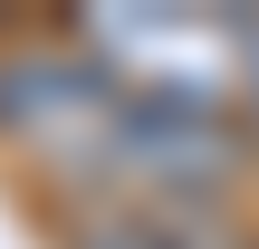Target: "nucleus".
I'll list each match as a JSON object with an SVG mask.
<instances>
[{"label": "nucleus", "mask_w": 259, "mask_h": 249, "mask_svg": "<svg viewBox=\"0 0 259 249\" xmlns=\"http://www.w3.org/2000/svg\"><path fill=\"white\" fill-rule=\"evenodd\" d=\"M240 115H250V134H259V19H250V58H240Z\"/></svg>", "instance_id": "nucleus-4"}, {"label": "nucleus", "mask_w": 259, "mask_h": 249, "mask_svg": "<svg viewBox=\"0 0 259 249\" xmlns=\"http://www.w3.org/2000/svg\"><path fill=\"white\" fill-rule=\"evenodd\" d=\"M135 96L67 38V48H10L0 58V134L48 163V173H77V182H106L115 163V134H125Z\"/></svg>", "instance_id": "nucleus-2"}, {"label": "nucleus", "mask_w": 259, "mask_h": 249, "mask_svg": "<svg viewBox=\"0 0 259 249\" xmlns=\"http://www.w3.org/2000/svg\"><path fill=\"white\" fill-rule=\"evenodd\" d=\"M67 249H173V240H163V221H154V211L106 202V211H77V221H67Z\"/></svg>", "instance_id": "nucleus-3"}, {"label": "nucleus", "mask_w": 259, "mask_h": 249, "mask_svg": "<svg viewBox=\"0 0 259 249\" xmlns=\"http://www.w3.org/2000/svg\"><path fill=\"white\" fill-rule=\"evenodd\" d=\"M77 48L144 106H183V115H231L240 106V58H250V19H202V10H87Z\"/></svg>", "instance_id": "nucleus-1"}]
</instances>
